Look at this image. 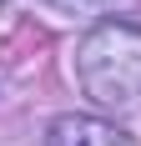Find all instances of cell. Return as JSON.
Here are the masks:
<instances>
[{
  "label": "cell",
  "instance_id": "cell-1",
  "mask_svg": "<svg viewBox=\"0 0 141 146\" xmlns=\"http://www.w3.org/2000/svg\"><path fill=\"white\" fill-rule=\"evenodd\" d=\"M76 81L101 111L141 106V25L136 20H96L76 45Z\"/></svg>",
  "mask_w": 141,
  "mask_h": 146
},
{
  "label": "cell",
  "instance_id": "cell-2",
  "mask_svg": "<svg viewBox=\"0 0 141 146\" xmlns=\"http://www.w3.org/2000/svg\"><path fill=\"white\" fill-rule=\"evenodd\" d=\"M45 146H136V136L121 131V126H116V121H106V116H81V111H66V116L51 121Z\"/></svg>",
  "mask_w": 141,
  "mask_h": 146
},
{
  "label": "cell",
  "instance_id": "cell-3",
  "mask_svg": "<svg viewBox=\"0 0 141 146\" xmlns=\"http://www.w3.org/2000/svg\"><path fill=\"white\" fill-rule=\"evenodd\" d=\"M41 5H51L61 15H116V10H131L136 0H41Z\"/></svg>",
  "mask_w": 141,
  "mask_h": 146
}]
</instances>
